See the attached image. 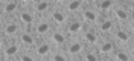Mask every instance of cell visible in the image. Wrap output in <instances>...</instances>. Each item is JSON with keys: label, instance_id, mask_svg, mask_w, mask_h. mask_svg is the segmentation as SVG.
<instances>
[{"label": "cell", "instance_id": "6da1fadb", "mask_svg": "<svg viewBox=\"0 0 134 61\" xmlns=\"http://www.w3.org/2000/svg\"><path fill=\"white\" fill-rule=\"evenodd\" d=\"M66 53L69 58H72V60H78L82 52L85 51V43H84L82 40L79 38V37H75V38H72L66 46Z\"/></svg>", "mask_w": 134, "mask_h": 61}, {"label": "cell", "instance_id": "7a4b0ae2", "mask_svg": "<svg viewBox=\"0 0 134 61\" xmlns=\"http://www.w3.org/2000/svg\"><path fill=\"white\" fill-rule=\"evenodd\" d=\"M53 31V27H52V21H50V18H38L37 20V23H35V26H34V34L37 38H47L50 35V32Z\"/></svg>", "mask_w": 134, "mask_h": 61}, {"label": "cell", "instance_id": "3957f363", "mask_svg": "<svg viewBox=\"0 0 134 61\" xmlns=\"http://www.w3.org/2000/svg\"><path fill=\"white\" fill-rule=\"evenodd\" d=\"M21 31H25L23 26H21V23H20V21H14L11 17H9L8 21H5L3 26H2V34H3V37H6V38L18 37Z\"/></svg>", "mask_w": 134, "mask_h": 61}, {"label": "cell", "instance_id": "277c9868", "mask_svg": "<svg viewBox=\"0 0 134 61\" xmlns=\"http://www.w3.org/2000/svg\"><path fill=\"white\" fill-rule=\"evenodd\" d=\"M47 38H49V43L52 44V47H55V49H63L69 43L64 29H58V27H55Z\"/></svg>", "mask_w": 134, "mask_h": 61}, {"label": "cell", "instance_id": "5b68a950", "mask_svg": "<svg viewBox=\"0 0 134 61\" xmlns=\"http://www.w3.org/2000/svg\"><path fill=\"white\" fill-rule=\"evenodd\" d=\"M18 21L21 23V26L25 27V31H29L31 27L35 26V23H37V15H35V12L32 11H29V9H21L20 12H18Z\"/></svg>", "mask_w": 134, "mask_h": 61}, {"label": "cell", "instance_id": "8992f818", "mask_svg": "<svg viewBox=\"0 0 134 61\" xmlns=\"http://www.w3.org/2000/svg\"><path fill=\"white\" fill-rule=\"evenodd\" d=\"M111 14H113L114 21H117V23H119V25H122V26H128V23H130V25L133 23V20H131V17H130L128 11H126L124 6L117 5V3H116V6L113 8Z\"/></svg>", "mask_w": 134, "mask_h": 61}, {"label": "cell", "instance_id": "52a82bcc", "mask_svg": "<svg viewBox=\"0 0 134 61\" xmlns=\"http://www.w3.org/2000/svg\"><path fill=\"white\" fill-rule=\"evenodd\" d=\"M50 21L58 29H64L67 26V21H69V15L64 12V9L53 8L52 12H50Z\"/></svg>", "mask_w": 134, "mask_h": 61}, {"label": "cell", "instance_id": "ba28073f", "mask_svg": "<svg viewBox=\"0 0 134 61\" xmlns=\"http://www.w3.org/2000/svg\"><path fill=\"white\" fill-rule=\"evenodd\" d=\"M23 44L20 40H17L14 43H6V46H3L2 51V58L3 60H9V58H17V55L21 52Z\"/></svg>", "mask_w": 134, "mask_h": 61}, {"label": "cell", "instance_id": "9c48e42d", "mask_svg": "<svg viewBox=\"0 0 134 61\" xmlns=\"http://www.w3.org/2000/svg\"><path fill=\"white\" fill-rule=\"evenodd\" d=\"M111 35H113V40L116 41L119 46H124V47H128L131 44V35L126 32V29L124 27H116L111 31Z\"/></svg>", "mask_w": 134, "mask_h": 61}, {"label": "cell", "instance_id": "30bf717a", "mask_svg": "<svg viewBox=\"0 0 134 61\" xmlns=\"http://www.w3.org/2000/svg\"><path fill=\"white\" fill-rule=\"evenodd\" d=\"M81 40H82L85 44H88L90 47H98L100 43V35L93 29V27H90V29H84L82 34H81Z\"/></svg>", "mask_w": 134, "mask_h": 61}, {"label": "cell", "instance_id": "8fae6325", "mask_svg": "<svg viewBox=\"0 0 134 61\" xmlns=\"http://www.w3.org/2000/svg\"><path fill=\"white\" fill-rule=\"evenodd\" d=\"M99 18H100L99 12L93 8H85L82 11V15H81V20H82L84 25H90V26L98 25L99 23Z\"/></svg>", "mask_w": 134, "mask_h": 61}, {"label": "cell", "instance_id": "7c38bea8", "mask_svg": "<svg viewBox=\"0 0 134 61\" xmlns=\"http://www.w3.org/2000/svg\"><path fill=\"white\" fill-rule=\"evenodd\" d=\"M116 26V21H114V18L113 17H104V20H99V23H98V34L99 35H108L111 34V31L114 29Z\"/></svg>", "mask_w": 134, "mask_h": 61}, {"label": "cell", "instance_id": "4fadbf2b", "mask_svg": "<svg viewBox=\"0 0 134 61\" xmlns=\"http://www.w3.org/2000/svg\"><path fill=\"white\" fill-rule=\"evenodd\" d=\"M66 31L67 34L70 35L72 38H75V37H78V35L82 34L84 31V23L81 18H73V20H70L69 23H67L66 26Z\"/></svg>", "mask_w": 134, "mask_h": 61}, {"label": "cell", "instance_id": "5bb4252c", "mask_svg": "<svg viewBox=\"0 0 134 61\" xmlns=\"http://www.w3.org/2000/svg\"><path fill=\"white\" fill-rule=\"evenodd\" d=\"M98 51H99V55L102 57H111L113 52L116 51V46H114V41L111 38H100V43L98 46Z\"/></svg>", "mask_w": 134, "mask_h": 61}, {"label": "cell", "instance_id": "9a60e30c", "mask_svg": "<svg viewBox=\"0 0 134 61\" xmlns=\"http://www.w3.org/2000/svg\"><path fill=\"white\" fill-rule=\"evenodd\" d=\"M50 52H52V44H50L47 40H43V41H40V43H37L35 51H34V53L37 55V58H38V60L49 58Z\"/></svg>", "mask_w": 134, "mask_h": 61}, {"label": "cell", "instance_id": "2e32d148", "mask_svg": "<svg viewBox=\"0 0 134 61\" xmlns=\"http://www.w3.org/2000/svg\"><path fill=\"white\" fill-rule=\"evenodd\" d=\"M18 40L21 41V44L25 47H34V46H37V37H35V34H31L27 31H21L20 35H18Z\"/></svg>", "mask_w": 134, "mask_h": 61}, {"label": "cell", "instance_id": "e0dca14e", "mask_svg": "<svg viewBox=\"0 0 134 61\" xmlns=\"http://www.w3.org/2000/svg\"><path fill=\"white\" fill-rule=\"evenodd\" d=\"M84 8V2L73 0V2H64V12L66 14H79Z\"/></svg>", "mask_w": 134, "mask_h": 61}, {"label": "cell", "instance_id": "ac0fdd59", "mask_svg": "<svg viewBox=\"0 0 134 61\" xmlns=\"http://www.w3.org/2000/svg\"><path fill=\"white\" fill-rule=\"evenodd\" d=\"M34 8V12L38 14V15H46L49 14L50 9H52V3L50 2H35L32 5Z\"/></svg>", "mask_w": 134, "mask_h": 61}, {"label": "cell", "instance_id": "d6986e66", "mask_svg": "<svg viewBox=\"0 0 134 61\" xmlns=\"http://www.w3.org/2000/svg\"><path fill=\"white\" fill-rule=\"evenodd\" d=\"M20 8V2H2V12L3 15H12Z\"/></svg>", "mask_w": 134, "mask_h": 61}, {"label": "cell", "instance_id": "ffe728a7", "mask_svg": "<svg viewBox=\"0 0 134 61\" xmlns=\"http://www.w3.org/2000/svg\"><path fill=\"white\" fill-rule=\"evenodd\" d=\"M67 58H69V57H67L66 52H63L61 49H55L53 52H50L47 60H50V61H66Z\"/></svg>", "mask_w": 134, "mask_h": 61}, {"label": "cell", "instance_id": "44dd1931", "mask_svg": "<svg viewBox=\"0 0 134 61\" xmlns=\"http://www.w3.org/2000/svg\"><path fill=\"white\" fill-rule=\"evenodd\" d=\"M114 6H116V2H99L98 3V9L102 14H108L110 11H113Z\"/></svg>", "mask_w": 134, "mask_h": 61}, {"label": "cell", "instance_id": "7402d4cb", "mask_svg": "<svg viewBox=\"0 0 134 61\" xmlns=\"http://www.w3.org/2000/svg\"><path fill=\"white\" fill-rule=\"evenodd\" d=\"M79 58H81V60H84V61H98L100 57H99V53L96 52V51H87V52L84 51L82 55H81Z\"/></svg>", "mask_w": 134, "mask_h": 61}, {"label": "cell", "instance_id": "603a6c76", "mask_svg": "<svg viewBox=\"0 0 134 61\" xmlns=\"http://www.w3.org/2000/svg\"><path fill=\"white\" fill-rule=\"evenodd\" d=\"M111 58H114V60H119V61H128V60H133V57L130 55L128 52L125 51H114L113 55H111Z\"/></svg>", "mask_w": 134, "mask_h": 61}, {"label": "cell", "instance_id": "cb8c5ba5", "mask_svg": "<svg viewBox=\"0 0 134 61\" xmlns=\"http://www.w3.org/2000/svg\"><path fill=\"white\" fill-rule=\"evenodd\" d=\"M17 60L20 61H34L37 60V55L32 52H20L18 55H17Z\"/></svg>", "mask_w": 134, "mask_h": 61}, {"label": "cell", "instance_id": "d4e9b609", "mask_svg": "<svg viewBox=\"0 0 134 61\" xmlns=\"http://www.w3.org/2000/svg\"><path fill=\"white\" fill-rule=\"evenodd\" d=\"M34 3H31V2H29V0H26V2H20V6H21V8H27V6H32Z\"/></svg>", "mask_w": 134, "mask_h": 61}]
</instances>
